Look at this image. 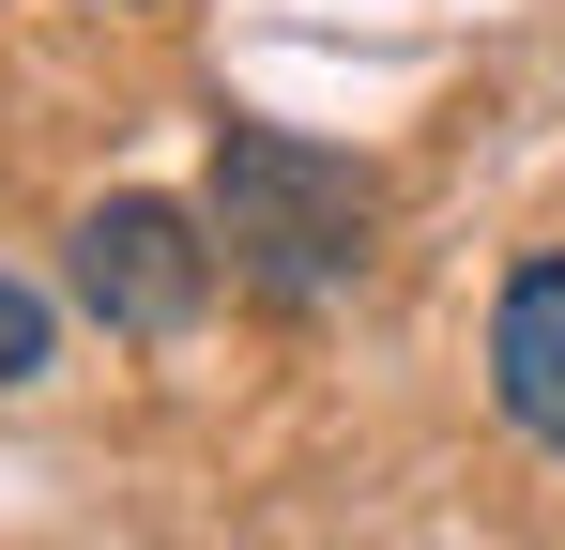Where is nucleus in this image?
<instances>
[{
    "mask_svg": "<svg viewBox=\"0 0 565 550\" xmlns=\"http://www.w3.org/2000/svg\"><path fill=\"white\" fill-rule=\"evenodd\" d=\"M382 183L337 154V138H290V123H214V261L245 275L260 306H337L367 275Z\"/></svg>",
    "mask_w": 565,
    "mask_h": 550,
    "instance_id": "nucleus-1",
    "label": "nucleus"
},
{
    "mask_svg": "<svg viewBox=\"0 0 565 550\" xmlns=\"http://www.w3.org/2000/svg\"><path fill=\"white\" fill-rule=\"evenodd\" d=\"M214 275H230V261H214V214L153 199V183H138V199H93V214L62 230V290L93 306L107 337H138V352L184 337L199 306H214Z\"/></svg>",
    "mask_w": 565,
    "mask_h": 550,
    "instance_id": "nucleus-2",
    "label": "nucleus"
},
{
    "mask_svg": "<svg viewBox=\"0 0 565 550\" xmlns=\"http://www.w3.org/2000/svg\"><path fill=\"white\" fill-rule=\"evenodd\" d=\"M489 398L565 458V245H535L504 275V306H489Z\"/></svg>",
    "mask_w": 565,
    "mask_h": 550,
    "instance_id": "nucleus-3",
    "label": "nucleus"
},
{
    "mask_svg": "<svg viewBox=\"0 0 565 550\" xmlns=\"http://www.w3.org/2000/svg\"><path fill=\"white\" fill-rule=\"evenodd\" d=\"M31 367H46V290H31V275H0V398H15Z\"/></svg>",
    "mask_w": 565,
    "mask_h": 550,
    "instance_id": "nucleus-4",
    "label": "nucleus"
}]
</instances>
